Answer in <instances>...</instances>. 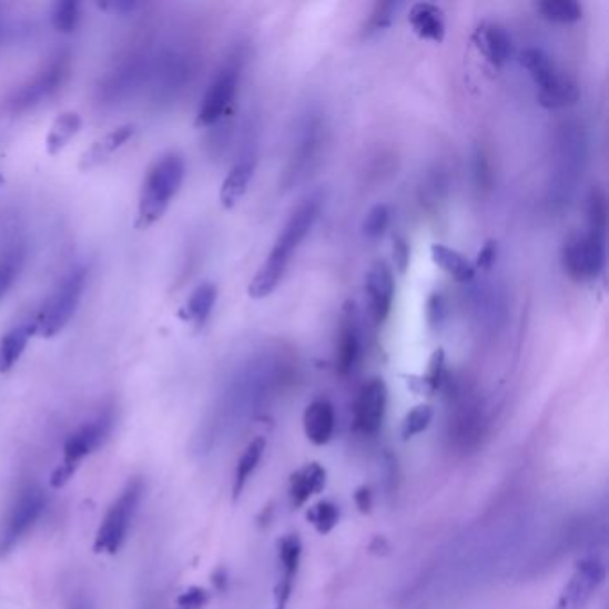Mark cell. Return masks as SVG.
I'll return each mask as SVG.
<instances>
[{
	"label": "cell",
	"mask_w": 609,
	"mask_h": 609,
	"mask_svg": "<svg viewBox=\"0 0 609 609\" xmlns=\"http://www.w3.org/2000/svg\"><path fill=\"white\" fill-rule=\"evenodd\" d=\"M321 207L322 199L315 195V197L304 201L294 211V215L290 216V221L286 222L280 236L275 240L274 247L265 263L260 266L254 280L248 283V297L262 301V298L271 297L274 294L283 280L284 272L292 262V256L321 215Z\"/></svg>",
	"instance_id": "obj_1"
},
{
	"label": "cell",
	"mask_w": 609,
	"mask_h": 609,
	"mask_svg": "<svg viewBox=\"0 0 609 609\" xmlns=\"http://www.w3.org/2000/svg\"><path fill=\"white\" fill-rule=\"evenodd\" d=\"M186 165L177 152H166L151 166L138 201L136 230H149L160 222L183 186Z\"/></svg>",
	"instance_id": "obj_2"
},
{
	"label": "cell",
	"mask_w": 609,
	"mask_h": 609,
	"mask_svg": "<svg viewBox=\"0 0 609 609\" xmlns=\"http://www.w3.org/2000/svg\"><path fill=\"white\" fill-rule=\"evenodd\" d=\"M87 266H72L63 280L58 283L54 292L47 297L40 312L31 322L32 335L43 339L54 338L64 327L69 326L72 316L78 312L84 290H87Z\"/></svg>",
	"instance_id": "obj_3"
},
{
	"label": "cell",
	"mask_w": 609,
	"mask_h": 609,
	"mask_svg": "<svg viewBox=\"0 0 609 609\" xmlns=\"http://www.w3.org/2000/svg\"><path fill=\"white\" fill-rule=\"evenodd\" d=\"M115 426V417L113 413L104 412L93 420L84 422L83 426L78 427L72 435L64 440L63 458L60 465L54 468L51 474V488L61 490L63 486L72 481V477L78 473L81 463L92 456L97 449H101L105 440L110 438L111 432Z\"/></svg>",
	"instance_id": "obj_4"
},
{
	"label": "cell",
	"mask_w": 609,
	"mask_h": 609,
	"mask_svg": "<svg viewBox=\"0 0 609 609\" xmlns=\"http://www.w3.org/2000/svg\"><path fill=\"white\" fill-rule=\"evenodd\" d=\"M520 63L538 87V102L547 110H559L578 102L579 90L572 79L558 69L555 60L541 49H526Z\"/></svg>",
	"instance_id": "obj_5"
},
{
	"label": "cell",
	"mask_w": 609,
	"mask_h": 609,
	"mask_svg": "<svg viewBox=\"0 0 609 609\" xmlns=\"http://www.w3.org/2000/svg\"><path fill=\"white\" fill-rule=\"evenodd\" d=\"M143 479L133 477L129 479L128 485L122 488L119 497L113 500V505L108 509V514L102 518L101 526L97 529L93 550L97 555H116L128 538L129 527L133 524L138 506L143 497Z\"/></svg>",
	"instance_id": "obj_6"
},
{
	"label": "cell",
	"mask_w": 609,
	"mask_h": 609,
	"mask_svg": "<svg viewBox=\"0 0 609 609\" xmlns=\"http://www.w3.org/2000/svg\"><path fill=\"white\" fill-rule=\"evenodd\" d=\"M45 508L47 497L40 486L29 485L19 491L0 520V559L10 556L22 544Z\"/></svg>",
	"instance_id": "obj_7"
},
{
	"label": "cell",
	"mask_w": 609,
	"mask_h": 609,
	"mask_svg": "<svg viewBox=\"0 0 609 609\" xmlns=\"http://www.w3.org/2000/svg\"><path fill=\"white\" fill-rule=\"evenodd\" d=\"M69 74L70 55L67 52H58L52 60H49V63L38 70L37 74L20 84V88H17L8 97L6 110L10 113H26V111L37 108L47 99H51L55 92H60V88L67 83Z\"/></svg>",
	"instance_id": "obj_8"
},
{
	"label": "cell",
	"mask_w": 609,
	"mask_h": 609,
	"mask_svg": "<svg viewBox=\"0 0 609 609\" xmlns=\"http://www.w3.org/2000/svg\"><path fill=\"white\" fill-rule=\"evenodd\" d=\"M242 67V55L234 54L216 72L206 93L202 97L197 122H195L199 128H211V125L219 124L230 113L231 105L234 104V99L238 93Z\"/></svg>",
	"instance_id": "obj_9"
},
{
	"label": "cell",
	"mask_w": 609,
	"mask_h": 609,
	"mask_svg": "<svg viewBox=\"0 0 609 609\" xmlns=\"http://www.w3.org/2000/svg\"><path fill=\"white\" fill-rule=\"evenodd\" d=\"M565 272L576 283L596 280L606 265V236L587 233L574 234L565 242L561 254Z\"/></svg>",
	"instance_id": "obj_10"
},
{
	"label": "cell",
	"mask_w": 609,
	"mask_h": 609,
	"mask_svg": "<svg viewBox=\"0 0 609 609\" xmlns=\"http://www.w3.org/2000/svg\"><path fill=\"white\" fill-rule=\"evenodd\" d=\"M606 579V568L597 558L582 559L576 567L572 578L568 579L556 609H585L591 597L602 587Z\"/></svg>",
	"instance_id": "obj_11"
},
{
	"label": "cell",
	"mask_w": 609,
	"mask_h": 609,
	"mask_svg": "<svg viewBox=\"0 0 609 609\" xmlns=\"http://www.w3.org/2000/svg\"><path fill=\"white\" fill-rule=\"evenodd\" d=\"M151 74V61L145 54L129 55V60L113 70L101 87V102L116 104L133 95L134 90L142 88L145 79Z\"/></svg>",
	"instance_id": "obj_12"
},
{
	"label": "cell",
	"mask_w": 609,
	"mask_h": 609,
	"mask_svg": "<svg viewBox=\"0 0 609 609\" xmlns=\"http://www.w3.org/2000/svg\"><path fill=\"white\" fill-rule=\"evenodd\" d=\"M388 389L385 380L371 379L354 400V427L363 435H376L385 420Z\"/></svg>",
	"instance_id": "obj_13"
},
{
	"label": "cell",
	"mask_w": 609,
	"mask_h": 609,
	"mask_svg": "<svg viewBox=\"0 0 609 609\" xmlns=\"http://www.w3.org/2000/svg\"><path fill=\"white\" fill-rule=\"evenodd\" d=\"M156 102L169 101L184 87L190 75V58L184 52L166 51L156 63H151Z\"/></svg>",
	"instance_id": "obj_14"
},
{
	"label": "cell",
	"mask_w": 609,
	"mask_h": 609,
	"mask_svg": "<svg viewBox=\"0 0 609 609\" xmlns=\"http://www.w3.org/2000/svg\"><path fill=\"white\" fill-rule=\"evenodd\" d=\"M368 312L376 324H385L394 306L395 280L388 263L377 262L368 271L365 280Z\"/></svg>",
	"instance_id": "obj_15"
},
{
	"label": "cell",
	"mask_w": 609,
	"mask_h": 609,
	"mask_svg": "<svg viewBox=\"0 0 609 609\" xmlns=\"http://www.w3.org/2000/svg\"><path fill=\"white\" fill-rule=\"evenodd\" d=\"M303 556V544L297 535H290L280 541V564L283 568V578L275 588V609H286L288 606L292 590H294V579L297 576L298 565Z\"/></svg>",
	"instance_id": "obj_16"
},
{
	"label": "cell",
	"mask_w": 609,
	"mask_h": 609,
	"mask_svg": "<svg viewBox=\"0 0 609 609\" xmlns=\"http://www.w3.org/2000/svg\"><path fill=\"white\" fill-rule=\"evenodd\" d=\"M254 170H256L254 152L243 154L231 166L230 174L225 175L221 186V204L224 210H233L242 201L243 195L247 193L248 184L253 181Z\"/></svg>",
	"instance_id": "obj_17"
},
{
	"label": "cell",
	"mask_w": 609,
	"mask_h": 609,
	"mask_svg": "<svg viewBox=\"0 0 609 609\" xmlns=\"http://www.w3.org/2000/svg\"><path fill=\"white\" fill-rule=\"evenodd\" d=\"M476 45L495 69H503L511 55V38L503 26L485 22L476 31Z\"/></svg>",
	"instance_id": "obj_18"
},
{
	"label": "cell",
	"mask_w": 609,
	"mask_h": 609,
	"mask_svg": "<svg viewBox=\"0 0 609 609\" xmlns=\"http://www.w3.org/2000/svg\"><path fill=\"white\" fill-rule=\"evenodd\" d=\"M216 298H219V288L215 283L199 284L197 288L193 290L189 301L179 309L177 316L181 321L186 322L193 329L199 331L204 327L210 321L213 307H215Z\"/></svg>",
	"instance_id": "obj_19"
},
{
	"label": "cell",
	"mask_w": 609,
	"mask_h": 609,
	"mask_svg": "<svg viewBox=\"0 0 609 609\" xmlns=\"http://www.w3.org/2000/svg\"><path fill=\"white\" fill-rule=\"evenodd\" d=\"M409 26L420 40L441 43L445 40L444 11L432 2H417L408 14Z\"/></svg>",
	"instance_id": "obj_20"
},
{
	"label": "cell",
	"mask_w": 609,
	"mask_h": 609,
	"mask_svg": "<svg viewBox=\"0 0 609 609\" xmlns=\"http://www.w3.org/2000/svg\"><path fill=\"white\" fill-rule=\"evenodd\" d=\"M335 426V408L329 400H313L304 412V433L312 444L326 445L333 438Z\"/></svg>",
	"instance_id": "obj_21"
},
{
	"label": "cell",
	"mask_w": 609,
	"mask_h": 609,
	"mask_svg": "<svg viewBox=\"0 0 609 609\" xmlns=\"http://www.w3.org/2000/svg\"><path fill=\"white\" fill-rule=\"evenodd\" d=\"M134 134H136V125L134 124L120 125V128L113 129L110 133L99 138L92 148L84 152L79 166H81V170H90L93 166L101 165L104 161L110 160L116 151L124 148L125 143L131 142Z\"/></svg>",
	"instance_id": "obj_22"
},
{
	"label": "cell",
	"mask_w": 609,
	"mask_h": 609,
	"mask_svg": "<svg viewBox=\"0 0 609 609\" xmlns=\"http://www.w3.org/2000/svg\"><path fill=\"white\" fill-rule=\"evenodd\" d=\"M326 486V470L318 463H309L290 479V497L295 508H303L309 497L321 494Z\"/></svg>",
	"instance_id": "obj_23"
},
{
	"label": "cell",
	"mask_w": 609,
	"mask_h": 609,
	"mask_svg": "<svg viewBox=\"0 0 609 609\" xmlns=\"http://www.w3.org/2000/svg\"><path fill=\"white\" fill-rule=\"evenodd\" d=\"M362 353V339L353 316H347L342 331H339L338 345H336V372L339 376L347 377L356 368L357 359Z\"/></svg>",
	"instance_id": "obj_24"
},
{
	"label": "cell",
	"mask_w": 609,
	"mask_h": 609,
	"mask_svg": "<svg viewBox=\"0 0 609 609\" xmlns=\"http://www.w3.org/2000/svg\"><path fill=\"white\" fill-rule=\"evenodd\" d=\"M81 125H83V120L75 111H64L60 116H55L51 131L45 138L49 156H58L60 152H63V149L72 142V138L78 136Z\"/></svg>",
	"instance_id": "obj_25"
},
{
	"label": "cell",
	"mask_w": 609,
	"mask_h": 609,
	"mask_svg": "<svg viewBox=\"0 0 609 609\" xmlns=\"http://www.w3.org/2000/svg\"><path fill=\"white\" fill-rule=\"evenodd\" d=\"M32 336L31 324H19L0 339V374H10L20 362Z\"/></svg>",
	"instance_id": "obj_26"
},
{
	"label": "cell",
	"mask_w": 609,
	"mask_h": 609,
	"mask_svg": "<svg viewBox=\"0 0 609 609\" xmlns=\"http://www.w3.org/2000/svg\"><path fill=\"white\" fill-rule=\"evenodd\" d=\"M432 256L433 262L440 266L441 271L453 275L454 280L459 283H470L476 275V266L456 248L447 247L441 243H433Z\"/></svg>",
	"instance_id": "obj_27"
},
{
	"label": "cell",
	"mask_w": 609,
	"mask_h": 609,
	"mask_svg": "<svg viewBox=\"0 0 609 609\" xmlns=\"http://www.w3.org/2000/svg\"><path fill=\"white\" fill-rule=\"evenodd\" d=\"M26 254L28 251L23 242H13L0 253V301L8 295L19 280L26 263Z\"/></svg>",
	"instance_id": "obj_28"
},
{
	"label": "cell",
	"mask_w": 609,
	"mask_h": 609,
	"mask_svg": "<svg viewBox=\"0 0 609 609\" xmlns=\"http://www.w3.org/2000/svg\"><path fill=\"white\" fill-rule=\"evenodd\" d=\"M265 447L266 441L263 438H256V440L247 445V449L243 450L242 458H240L238 465H236V473H234V499H238L242 491L245 490L248 479H251L257 465L262 461Z\"/></svg>",
	"instance_id": "obj_29"
},
{
	"label": "cell",
	"mask_w": 609,
	"mask_h": 609,
	"mask_svg": "<svg viewBox=\"0 0 609 609\" xmlns=\"http://www.w3.org/2000/svg\"><path fill=\"white\" fill-rule=\"evenodd\" d=\"M536 8L547 22L570 26L582 19V6L576 0H544Z\"/></svg>",
	"instance_id": "obj_30"
},
{
	"label": "cell",
	"mask_w": 609,
	"mask_h": 609,
	"mask_svg": "<svg viewBox=\"0 0 609 609\" xmlns=\"http://www.w3.org/2000/svg\"><path fill=\"white\" fill-rule=\"evenodd\" d=\"M52 26L61 34H72L81 22V4L75 0L55 2L51 13Z\"/></svg>",
	"instance_id": "obj_31"
},
{
	"label": "cell",
	"mask_w": 609,
	"mask_h": 609,
	"mask_svg": "<svg viewBox=\"0 0 609 609\" xmlns=\"http://www.w3.org/2000/svg\"><path fill=\"white\" fill-rule=\"evenodd\" d=\"M307 520L313 524L316 531L321 535H327V532L335 529L336 524L339 520V509L335 503L331 500H322L318 505L313 506L309 511H307Z\"/></svg>",
	"instance_id": "obj_32"
},
{
	"label": "cell",
	"mask_w": 609,
	"mask_h": 609,
	"mask_svg": "<svg viewBox=\"0 0 609 609\" xmlns=\"http://www.w3.org/2000/svg\"><path fill=\"white\" fill-rule=\"evenodd\" d=\"M588 231L599 236H606V195L600 189H593L588 195Z\"/></svg>",
	"instance_id": "obj_33"
},
{
	"label": "cell",
	"mask_w": 609,
	"mask_h": 609,
	"mask_svg": "<svg viewBox=\"0 0 609 609\" xmlns=\"http://www.w3.org/2000/svg\"><path fill=\"white\" fill-rule=\"evenodd\" d=\"M433 420V408L427 404H420L417 408H413L412 412L406 415L403 424V438L409 440L413 436L420 435L426 432L429 424Z\"/></svg>",
	"instance_id": "obj_34"
},
{
	"label": "cell",
	"mask_w": 609,
	"mask_h": 609,
	"mask_svg": "<svg viewBox=\"0 0 609 609\" xmlns=\"http://www.w3.org/2000/svg\"><path fill=\"white\" fill-rule=\"evenodd\" d=\"M389 206L388 204H376L368 210L367 215L363 219L362 231L367 238H379L380 234L385 233L389 224Z\"/></svg>",
	"instance_id": "obj_35"
},
{
	"label": "cell",
	"mask_w": 609,
	"mask_h": 609,
	"mask_svg": "<svg viewBox=\"0 0 609 609\" xmlns=\"http://www.w3.org/2000/svg\"><path fill=\"white\" fill-rule=\"evenodd\" d=\"M399 2H379L372 11L371 20L367 23V32L380 31V29L388 28L394 14L399 10Z\"/></svg>",
	"instance_id": "obj_36"
},
{
	"label": "cell",
	"mask_w": 609,
	"mask_h": 609,
	"mask_svg": "<svg viewBox=\"0 0 609 609\" xmlns=\"http://www.w3.org/2000/svg\"><path fill=\"white\" fill-rule=\"evenodd\" d=\"M210 605V591L206 588L190 587L175 599V609H204Z\"/></svg>",
	"instance_id": "obj_37"
},
{
	"label": "cell",
	"mask_w": 609,
	"mask_h": 609,
	"mask_svg": "<svg viewBox=\"0 0 609 609\" xmlns=\"http://www.w3.org/2000/svg\"><path fill=\"white\" fill-rule=\"evenodd\" d=\"M409 256H412V251H409L408 240L397 234V236H394V262L397 271L403 272V274L408 268Z\"/></svg>",
	"instance_id": "obj_38"
},
{
	"label": "cell",
	"mask_w": 609,
	"mask_h": 609,
	"mask_svg": "<svg viewBox=\"0 0 609 609\" xmlns=\"http://www.w3.org/2000/svg\"><path fill=\"white\" fill-rule=\"evenodd\" d=\"M497 253H499L497 242L488 240V242L483 245L481 251L477 253L476 265L474 266H476V268H481V271H490L495 260H497Z\"/></svg>",
	"instance_id": "obj_39"
},
{
	"label": "cell",
	"mask_w": 609,
	"mask_h": 609,
	"mask_svg": "<svg viewBox=\"0 0 609 609\" xmlns=\"http://www.w3.org/2000/svg\"><path fill=\"white\" fill-rule=\"evenodd\" d=\"M444 351L440 348V351H436V353L433 354L432 365H429V374L426 376V383L432 386L433 389L440 386L441 376H444Z\"/></svg>",
	"instance_id": "obj_40"
},
{
	"label": "cell",
	"mask_w": 609,
	"mask_h": 609,
	"mask_svg": "<svg viewBox=\"0 0 609 609\" xmlns=\"http://www.w3.org/2000/svg\"><path fill=\"white\" fill-rule=\"evenodd\" d=\"M427 315L433 327L440 326L445 318V303L440 294L432 295L429 304H427Z\"/></svg>",
	"instance_id": "obj_41"
},
{
	"label": "cell",
	"mask_w": 609,
	"mask_h": 609,
	"mask_svg": "<svg viewBox=\"0 0 609 609\" xmlns=\"http://www.w3.org/2000/svg\"><path fill=\"white\" fill-rule=\"evenodd\" d=\"M354 503H356L357 508L362 514H368L372 508V491L367 486H362L357 488L356 494H354Z\"/></svg>",
	"instance_id": "obj_42"
},
{
	"label": "cell",
	"mask_w": 609,
	"mask_h": 609,
	"mask_svg": "<svg viewBox=\"0 0 609 609\" xmlns=\"http://www.w3.org/2000/svg\"><path fill=\"white\" fill-rule=\"evenodd\" d=\"M101 8H111V10L129 14L133 13V11L140 10V8H142V4H138V2H116V4L101 6Z\"/></svg>",
	"instance_id": "obj_43"
},
{
	"label": "cell",
	"mask_w": 609,
	"mask_h": 609,
	"mask_svg": "<svg viewBox=\"0 0 609 609\" xmlns=\"http://www.w3.org/2000/svg\"><path fill=\"white\" fill-rule=\"evenodd\" d=\"M70 609H92V608H90V605H88V602H84V600H81V602H75V605L72 606V608Z\"/></svg>",
	"instance_id": "obj_44"
}]
</instances>
